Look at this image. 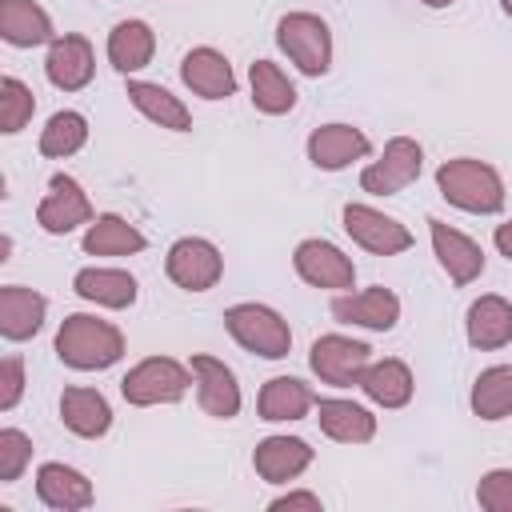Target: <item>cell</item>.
I'll return each instance as SVG.
<instances>
[{
	"mask_svg": "<svg viewBox=\"0 0 512 512\" xmlns=\"http://www.w3.org/2000/svg\"><path fill=\"white\" fill-rule=\"evenodd\" d=\"M56 356H60V364H68L76 372H100L124 356V336L116 324H108L100 316L72 312V316H64V324L56 332Z\"/></svg>",
	"mask_w": 512,
	"mask_h": 512,
	"instance_id": "1",
	"label": "cell"
},
{
	"mask_svg": "<svg viewBox=\"0 0 512 512\" xmlns=\"http://www.w3.org/2000/svg\"><path fill=\"white\" fill-rule=\"evenodd\" d=\"M436 188L448 204H456L460 212H476V216H492L504 208V180L492 164L460 156V160H444L436 168Z\"/></svg>",
	"mask_w": 512,
	"mask_h": 512,
	"instance_id": "2",
	"label": "cell"
},
{
	"mask_svg": "<svg viewBox=\"0 0 512 512\" xmlns=\"http://www.w3.org/2000/svg\"><path fill=\"white\" fill-rule=\"evenodd\" d=\"M224 328L232 332V340H236L240 348L264 356V360H284L288 348H292V328H288V320H284L276 308L256 304V300L232 304V308L224 312Z\"/></svg>",
	"mask_w": 512,
	"mask_h": 512,
	"instance_id": "3",
	"label": "cell"
},
{
	"mask_svg": "<svg viewBox=\"0 0 512 512\" xmlns=\"http://www.w3.org/2000/svg\"><path fill=\"white\" fill-rule=\"evenodd\" d=\"M276 44L304 76H324L332 64V32L312 12H288L276 24Z\"/></svg>",
	"mask_w": 512,
	"mask_h": 512,
	"instance_id": "4",
	"label": "cell"
},
{
	"mask_svg": "<svg viewBox=\"0 0 512 512\" xmlns=\"http://www.w3.org/2000/svg\"><path fill=\"white\" fill-rule=\"evenodd\" d=\"M188 384H192V368H184L172 356H148L120 380V392L128 404L152 408V404H176L188 392Z\"/></svg>",
	"mask_w": 512,
	"mask_h": 512,
	"instance_id": "5",
	"label": "cell"
},
{
	"mask_svg": "<svg viewBox=\"0 0 512 512\" xmlns=\"http://www.w3.org/2000/svg\"><path fill=\"white\" fill-rule=\"evenodd\" d=\"M420 168H424V148L412 136H392L384 144L380 160H372L360 172V188L372 196H396L420 176Z\"/></svg>",
	"mask_w": 512,
	"mask_h": 512,
	"instance_id": "6",
	"label": "cell"
},
{
	"mask_svg": "<svg viewBox=\"0 0 512 512\" xmlns=\"http://www.w3.org/2000/svg\"><path fill=\"white\" fill-rule=\"evenodd\" d=\"M308 364L312 372L332 384V388H348V384H360L364 368L372 364V348L364 340H352V336H340V332H328L312 344L308 352Z\"/></svg>",
	"mask_w": 512,
	"mask_h": 512,
	"instance_id": "7",
	"label": "cell"
},
{
	"mask_svg": "<svg viewBox=\"0 0 512 512\" xmlns=\"http://www.w3.org/2000/svg\"><path fill=\"white\" fill-rule=\"evenodd\" d=\"M164 268H168V280L176 288H184V292H208L220 280V272H224V256H220V248L212 240L184 236V240H176L168 248Z\"/></svg>",
	"mask_w": 512,
	"mask_h": 512,
	"instance_id": "8",
	"label": "cell"
},
{
	"mask_svg": "<svg viewBox=\"0 0 512 512\" xmlns=\"http://www.w3.org/2000/svg\"><path fill=\"white\" fill-rule=\"evenodd\" d=\"M344 232L376 256H396L412 248V232L396 216H384L372 204H344Z\"/></svg>",
	"mask_w": 512,
	"mask_h": 512,
	"instance_id": "9",
	"label": "cell"
},
{
	"mask_svg": "<svg viewBox=\"0 0 512 512\" xmlns=\"http://www.w3.org/2000/svg\"><path fill=\"white\" fill-rule=\"evenodd\" d=\"M36 224H40L44 232H52V236H68L72 228L92 224V204H88L84 188H80L72 176L56 172V176L48 180V196H44L40 208H36Z\"/></svg>",
	"mask_w": 512,
	"mask_h": 512,
	"instance_id": "10",
	"label": "cell"
},
{
	"mask_svg": "<svg viewBox=\"0 0 512 512\" xmlns=\"http://www.w3.org/2000/svg\"><path fill=\"white\" fill-rule=\"evenodd\" d=\"M192 384H196V400L208 416L216 420H232L240 412V384L232 376V368L216 356H192Z\"/></svg>",
	"mask_w": 512,
	"mask_h": 512,
	"instance_id": "11",
	"label": "cell"
},
{
	"mask_svg": "<svg viewBox=\"0 0 512 512\" xmlns=\"http://www.w3.org/2000/svg\"><path fill=\"white\" fill-rule=\"evenodd\" d=\"M292 264H296L300 280H308L312 288H352V280H356L352 260L328 240H300Z\"/></svg>",
	"mask_w": 512,
	"mask_h": 512,
	"instance_id": "12",
	"label": "cell"
},
{
	"mask_svg": "<svg viewBox=\"0 0 512 512\" xmlns=\"http://www.w3.org/2000/svg\"><path fill=\"white\" fill-rule=\"evenodd\" d=\"M44 72L48 80L60 88V92H80L92 72H96V56H92V44L76 32H64L48 44V60H44Z\"/></svg>",
	"mask_w": 512,
	"mask_h": 512,
	"instance_id": "13",
	"label": "cell"
},
{
	"mask_svg": "<svg viewBox=\"0 0 512 512\" xmlns=\"http://www.w3.org/2000/svg\"><path fill=\"white\" fill-rule=\"evenodd\" d=\"M332 316L340 324H360V328H372V332H388L400 320V296L392 288L376 284V288H364V292H352V296H336Z\"/></svg>",
	"mask_w": 512,
	"mask_h": 512,
	"instance_id": "14",
	"label": "cell"
},
{
	"mask_svg": "<svg viewBox=\"0 0 512 512\" xmlns=\"http://www.w3.org/2000/svg\"><path fill=\"white\" fill-rule=\"evenodd\" d=\"M428 232H432V248H436V260H440V268L452 276V284H472L480 272H484V252H480V244L472 240V236H464V232H456V228H448L444 220H428Z\"/></svg>",
	"mask_w": 512,
	"mask_h": 512,
	"instance_id": "15",
	"label": "cell"
},
{
	"mask_svg": "<svg viewBox=\"0 0 512 512\" xmlns=\"http://www.w3.org/2000/svg\"><path fill=\"white\" fill-rule=\"evenodd\" d=\"M312 464V448L300 436H264L252 452V468L268 484H288Z\"/></svg>",
	"mask_w": 512,
	"mask_h": 512,
	"instance_id": "16",
	"label": "cell"
},
{
	"mask_svg": "<svg viewBox=\"0 0 512 512\" xmlns=\"http://www.w3.org/2000/svg\"><path fill=\"white\" fill-rule=\"evenodd\" d=\"M180 80L204 100H224L236 92V72L228 64V56L216 48H192L180 60Z\"/></svg>",
	"mask_w": 512,
	"mask_h": 512,
	"instance_id": "17",
	"label": "cell"
},
{
	"mask_svg": "<svg viewBox=\"0 0 512 512\" xmlns=\"http://www.w3.org/2000/svg\"><path fill=\"white\" fill-rule=\"evenodd\" d=\"M368 136L352 124H324L308 136V160L324 172H336V168H348L352 160H364L368 156Z\"/></svg>",
	"mask_w": 512,
	"mask_h": 512,
	"instance_id": "18",
	"label": "cell"
},
{
	"mask_svg": "<svg viewBox=\"0 0 512 512\" xmlns=\"http://www.w3.org/2000/svg\"><path fill=\"white\" fill-rule=\"evenodd\" d=\"M36 496L48 508H56V512H76V508H88L96 492H92V484H88L84 472L48 460V464L36 468Z\"/></svg>",
	"mask_w": 512,
	"mask_h": 512,
	"instance_id": "19",
	"label": "cell"
},
{
	"mask_svg": "<svg viewBox=\"0 0 512 512\" xmlns=\"http://www.w3.org/2000/svg\"><path fill=\"white\" fill-rule=\"evenodd\" d=\"M48 312V300L24 284H4L0 288V336L4 340H28L40 332Z\"/></svg>",
	"mask_w": 512,
	"mask_h": 512,
	"instance_id": "20",
	"label": "cell"
},
{
	"mask_svg": "<svg viewBox=\"0 0 512 512\" xmlns=\"http://www.w3.org/2000/svg\"><path fill=\"white\" fill-rule=\"evenodd\" d=\"M0 36L12 48L52 44V20L36 0H0Z\"/></svg>",
	"mask_w": 512,
	"mask_h": 512,
	"instance_id": "21",
	"label": "cell"
},
{
	"mask_svg": "<svg viewBox=\"0 0 512 512\" xmlns=\"http://www.w3.org/2000/svg\"><path fill=\"white\" fill-rule=\"evenodd\" d=\"M60 420H64L68 432H76L84 440H96V436H104L112 428V408L96 388H64Z\"/></svg>",
	"mask_w": 512,
	"mask_h": 512,
	"instance_id": "22",
	"label": "cell"
},
{
	"mask_svg": "<svg viewBox=\"0 0 512 512\" xmlns=\"http://www.w3.org/2000/svg\"><path fill=\"white\" fill-rule=\"evenodd\" d=\"M512 340V304L504 296H480L468 308V344L480 352H496Z\"/></svg>",
	"mask_w": 512,
	"mask_h": 512,
	"instance_id": "23",
	"label": "cell"
},
{
	"mask_svg": "<svg viewBox=\"0 0 512 512\" xmlns=\"http://www.w3.org/2000/svg\"><path fill=\"white\" fill-rule=\"evenodd\" d=\"M128 100H132V108L140 116H148L160 128H172V132H188L192 128V112L184 108V100L172 96L168 88L152 84V80H128Z\"/></svg>",
	"mask_w": 512,
	"mask_h": 512,
	"instance_id": "24",
	"label": "cell"
},
{
	"mask_svg": "<svg viewBox=\"0 0 512 512\" xmlns=\"http://www.w3.org/2000/svg\"><path fill=\"white\" fill-rule=\"evenodd\" d=\"M312 404H316L312 388L304 380H296V376H272L260 388V400H256L260 420H272V424H280V420H304L312 412Z\"/></svg>",
	"mask_w": 512,
	"mask_h": 512,
	"instance_id": "25",
	"label": "cell"
},
{
	"mask_svg": "<svg viewBox=\"0 0 512 512\" xmlns=\"http://www.w3.org/2000/svg\"><path fill=\"white\" fill-rule=\"evenodd\" d=\"M316 420H320V432L340 444H368L376 436V416L352 400H320Z\"/></svg>",
	"mask_w": 512,
	"mask_h": 512,
	"instance_id": "26",
	"label": "cell"
},
{
	"mask_svg": "<svg viewBox=\"0 0 512 512\" xmlns=\"http://www.w3.org/2000/svg\"><path fill=\"white\" fill-rule=\"evenodd\" d=\"M360 388H364V396L372 400V404H380V408H404L408 400H412V368L404 364V360H376V364H368L364 368V376H360Z\"/></svg>",
	"mask_w": 512,
	"mask_h": 512,
	"instance_id": "27",
	"label": "cell"
},
{
	"mask_svg": "<svg viewBox=\"0 0 512 512\" xmlns=\"http://www.w3.org/2000/svg\"><path fill=\"white\" fill-rule=\"evenodd\" d=\"M72 288H76V296H84L100 308H132L136 304V280L120 268H80Z\"/></svg>",
	"mask_w": 512,
	"mask_h": 512,
	"instance_id": "28",
	"label": "cell"
},
{
	"mask_svg": "<svg viewBox=\"0 0 512 512\" xmlns=\"http://www.w3.org/2000/svg\"><path fill=\"white\" fill-rule=\"evenodd\" d=\"M156 52V32L144 20H120L108 32V60L116 72H140Z\"/></svg>",
	"mask_w": 512,
	"mask_h": 512,
	"instance_id": "29",
	"label": "cell"
},
{
	"mask_svg": "<svg viewBox=\"0 0 512 512\" xmlns=\"http://www.w3.org/2000/svg\"><path fill=\"white\" fill-rule=\"evenodd\" d=\"M148 240L136 224H128L124 216L108 212V216H96L84 232V252L88 256H128V252H140Z\"/></svg>",
	"mask_w": 512,
	"mask_h": 512,
	"instance_id": "30",
	"label": "cell"
},
{
	"mask_svg": "<svg viewBox=\"0 0 512 512\" xmlns=\"http://www.w3.org/2000/svg\"><path fill=\"white\" fill-rule=\"evenodd\" d=\"M248 84H252V104H256L264 116H284V112H292L296 88H292V80H288L272 60H256V64L248 68Z\"/></svg>",
	"mask_w": 512,
	"mask_h": 512,
	"instance_id": "31",
	"label": "cell"
},
{
	"mask_svg": "<svg viewBox=\"0 0 512 512\" xmlns=\"http://www.w3.org/2000/svg\"><path fill=\"white\" fill-rule=\"evenodd\" d=\"M472 412L480 420H504L512 412V364H492L472 384Z\"/></svg>",
	"mask_w": 512,
	"mask_h": 512,
	"instance_id": "32",
	"label": "cell"
},
{
	"mask_svg": "<svg viewBox=\"0 0 512 512\" xmlns=\"http://www.w3.org/2000/svg\"><path fill=\"white\" fill-rule=\"evenodd\" d=\"M84 140H88V120H84L80 112L64 108V112H56V116L44 124V132H40V156L64 160V156L80 152Z\"/></svg>",
	"mask_w": 512,
	"mask_h": 512,
	"instance_id": "33",
	"label": "cell"
},
{
	"mask_svg": "<svg viewBox=\"0 0 512 512\" xmlns=\"http://www.w3.org/2000/svg\"><path fill=\"white\" fill-rule=\"evenodd\" d=\"M32 112H36L32 88L24 80H16V76H4L0 80V132H8V136L20 132L32 120Z\"/></svg>",
	"mask_w": 512,
	"mask_h": 512,
	"instance_id": "34",
	"label": "cell"
},
{
	"mask_svg": "<svg viewBox=\"0 0 512 512\" xmlns=\"http://www.w3.org/2000/svg\"><path fill=\"white\" fill-rule=\"evenodd\" d=\"M28 460H32V440L20 428H4L0 432V484L20 480V472L28 468Z\"/></svg>",
	"mask_w": 512,
	"mask_h": 512,
	"instance_id": "35",
	"label": "cell"
},
{
	"mask_svg": "<svg viewBox=\"0 0 512 512\" xmlns=\"http://www.w3.org/2000/svg\"><path fill=\"white\" fill-rule=\"evenodd\" d=\"M476 500L488 512H512V468H492L476 484Z\"/></svg>",
	"mask_w": 512,
	"mask_h": 512,
	"instance_id": "36",
	"label": "cell"
},
{
	"mask_svg": "<svg viewBox=\"0 0 512 512\" xmlns=\"http://www.w3.org/2000/svg\"><path fill=\"white\" fill-rule=\"evenodd\" d=\"M20 396H24V360L20 356H4L0 360V408L12 412Z\"/></svg>",
	"mask_w": 512,
	"mask_h": 512,
	"instance_id": "37",
	"label": "cell"
},
{
	"mask_svg": "<svg viewBox=\"0 0 512 512\" xmlns=\"http://www.w3.org/2000/svg\"><path fill=\"white\" fill-rule=\"evenodd\" d=\"M272 512H292V508H308V512H320V496L316 492H284L268 504Z\"/></svg>",
	"mask_w": 512,
	"mask_h": 512,
	"instance_id": "38",
	"label": "cell"
},
{
	"mask_svg": "<svg viewBox=\"0 0 512 512\" xmlns=\"http://www.w3.org/2000/svg\"><path fill=\"white\" fill-rule=\"evenodd\" d=\"M496 248H500V256H508V260H512V216L496 228Z\"/></svg>",
	"mask_w": 512,
	"mask_h": 512,
	"instance_id": "39",
	"label": "cell"
},
{
	"mask_svg": "<svg viewBox=\"0 0 512 512\" xmlns=\"http://www.w3.org/2000/svg\"><path fill=\"white\" fill-rule=\"evenodd\" d=\"M420 4H428V8H448L452 0H420Z\"/></svg>",
	"mask_w": 512,
	"mask_h": 512,
	"instance_id": "40",
	"label": "cell"
},
{
	"mask_svg": "<svg viewBox=\"0 0 512 512\" xmlns=\"http://www.w3.org/2000/svg\"><path fill=\"white\" fill-rule=\"evenodd\" d=\"M500 8H504V12H508V16H512V0H500Z\"/></svg>",
	"mask_w": 512,
	"mask_h": 512,
	"instance_id": "41",
	"label": "cell"
}]
</instances>
